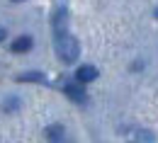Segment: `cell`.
<instances>
[{
  "label": "cell",
  "mask_w": 158,
  "mask_h": 143,
  "mask_svg": "<svg viewBox=\"0 0 158 143\" xmlns=\"http://www.w3.org/2000/svg\"><path fill=\"white\" fill-rule=\"evenodd\" d=\"M51 24H54V37H59V34H66L68 29V7L66 5H59L56 10H54V17H51Z\"/></svg>",
  "instance_id": "obj_2"
},
{
  "label": "cell",
  "mask_w": 158,
  "mask_h": 143,
  "mask_svg": "<svg viewBox=\"0 0 158 143\" xmlns=\"http://www.w3.org/2000/svg\"><path fill=\"white\" fill-rule=\"evenodd\" d=\"M2 109H5V112H17V109H20V100H17V97H7V100L2 102Z\"/></svg>",
  "instance_id": "obj_8"
},
{
  "label": "cell",
  "mask_w": 158,
  "mask_h": 143,
  "mask_svg": "<svg viewBox=\"0 0 158 143\" xmlns=\"http://www.w3.org/2000/svg\"><path fill=\"white\" fill-rule=\"evenodd\" d=\"M46 138H49V143H68L66 129H63L61 124H51V126L46 129Z\"/></svg>",
  "instance_id": "obj_6"
},
{
  "label": "cell",
  "mask_w": 158,
  "mask_h": 143,
  "mask_svg": "<svg viewBox=\"0 0 158 143\" xmlns=\"http://www.w3.org/2000/svg\"><path fill=\"white\" fill-rule=\"evenodd\" d=\"M56 56H59V61L61 63H73V61H78V56H80V44L78 39L73 37V34H59L56 37Z\"/></svg>",
  "instance_id": "obj_1"
},
{
  "label": "cell",
  "mask_w": 158,
  "mask_h": 143,
  "mask_svg": "<svg viewBox=\"0 0 158 143\" xmlns=\"http://www.w3.org/2000/svg\"><path fill=\"white\" fill-rule=\"evenodd\" d=\"M153 17H156V20H158V7H156V12H153Z\"/></svg>",
  "instance_id": "obj_10"
},
{
  "label": "cell",
  "mask_w": 158,
  "mask_h": 143,
  "mask_svg": "<svg viewBox=\"0 0 158 143\" xmlns=\"http://www.w3.org/2000/svg\"><path fill=\"white\" fill-rule=\"evenodd\" d=\"M5 37H7V29H5V27H0V44L5 41Z\"/></svg>",
  "instance_id": "obj_9"
},
{
  "label": "cell",
  "mask_w": 158,
  "mask_h": 143,
  "mask_svg": "<svg viewBox=\"0 0 158 143\" xmlns=\"http://www.w3.org/2000/svg\"><path fill=\"white\" fill-rule=\"evenodd\" d=\"M63 92H66L76 104H85L88 102V92H85V87H83L80 82H68V85H63Z\"/></svg>",
  "instance_id": "obj_3"
},
{
  "label": "cell",
  "mask_w": 158,
  "mask_h": 143,
  "mask_svg": "<svg viewBox=\"0 0 158 143\" xmlns=\"http://www.w3.org/2000/svg\"><path fill=\"white\" fill-rule=\"evenodd\" d=\"M32 46H34V39L29 34H22V37H17V39L10 44V49L15 54H27V51H32Z\"/></svg>",
  "instance_id": "obj_5"
},
{
  "label": "cell",
  "mask_w": 158,
  "mask_h": 143,
  "mask_svg": "<svg viewBox=\"0 0 158 143\" xmlns=\"http://www.w3.org/2000/svg\"><path fill=\"white\" fill-rule=\"evenodd\" d=\"M100 73H98V68L95 66H80L78 70H76V82H80V85H88V82H93L95 78H98Z\"/></svg>",
  "instance_id": "obj_4"
},
{
  "label": "cell",
  "mask_w": 158,
  "mask_h": 143,
  "mask_svg": "<svg viewBox=\"0 0 158 143\" xmlns=\"http://www.w3.org/2000/svg\"><path fill=\"white\" fill-rule=\"evenodd\" d=\"M12 2H22V0H12Z\"/></svg>",
  "instance_id": "obj_11"
},
{
  "label": "cell",
  "mask_w": 158,
  "mask_h": 143,
  "mask_svg": "<svg viewBox=\"0 0 158 143\" xmlns=\"http://www.w3.org/2000/svg\"><path fill=\"white\" fill-rule=\"evenodd\" d=\"M17 82H37V85H44V82H46V75L39 73V70H27V73H20V75H17Z\"/></svg>",
  "instance_id": "obj_7"
}]
</instances>
